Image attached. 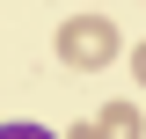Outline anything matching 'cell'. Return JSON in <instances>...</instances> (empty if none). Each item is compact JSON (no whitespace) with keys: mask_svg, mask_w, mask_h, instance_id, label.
<instances>
[{"mask_svg":"<svg viewBox=\"0 0 146 139\" xmlns=\"http://www.w3.org/2000/svg\"><path fill=\"white\" fill-rule=\"evenodd\" d=\"M131 73H139V88H146V44H139V51H131Z\"/></svg>","mask_w":146,"mask_h":139,"instance_id":"cell-4","label":"cell"},{"mask_svg":"<svg viewBox=\"0 0 146 139\" xmlns=\"http://www.w3.org/2000/svg\"><path fill=\"white\" fill-rule=\"evenodd\" d=\"M0 139H58V132H44V124H0Z\"/></svg>","mask_w":146,"mask_h":139,"instance_id":"cell-3","label":"cell"},{"mask_svg":"<svg viewBox=\"0 0 146 139\" xmlns=\"http://www.w3.org/2000/svg\"><path fill=\"white\" fill-rule=\"evenodd\" d=\"M117 22L110 15H66L58 22V66H73V73H102L110 59H117Z\"/></svg>","mask_w":146,"mask_h":139,"instance_id":"cell-1","label":"cell"},{"mask_svg":"<svg viewBox=\"0 0 146 139\" xmlns=\"http://www.w3.org/2000/svg\"><path fill=\"white\" fill-rule=\"evenodd\" d=\"M66 139H146V110L139 103H102L95 117H80Z\"/></svg>","mask_w":146,"mask_h":139,"instance_id":"cell-2","label":"cell"}]
</instances>
